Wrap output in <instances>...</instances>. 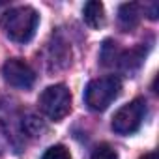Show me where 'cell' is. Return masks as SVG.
<instances>
[{
    "label": "cell",
    "mask_w": 159,
    "mask_h": 159,
    "mask_svg": "<svg viewBox=\"0 0 159 159\" xmlns=\"http://www.w3.org/2000/svg\"><path fill=\"white\" fill-rule=\"evenodd\" d=\"M140 159H157V153H155V152H148V153H144Z\"/></svg>",
    "instance_id": "cell-12"
},
{
    "label": "cell",
    "mask_w": 159,
    "mask_h": 159,
    "mask_svg": "<svg viewBox=\"0 0 159 159\" xmlns=\"http://www.w3.org/2000/svg\"><path fill=\"white\" fill-rule=\"evenodd\" d=\"M140 4H135V2H129V4H122L120 10H118V23L124 30H131L139 25L140 21Z\"/></svg>",
    "instance_id": "cell-7"
},
{
    "label": "cell",
    "mask_w": 159,
    "mask_h": 159,
    "mask_svg": "<svg viewBox=\"0 0 159 159\" xmlns=\"http://www.w3.org/2000/svg\"><path fill=\"white\" fill-rule=\"evenodd\" d=\"M144 56H146V49L142 45H139V47H135L131 51H120L118 43H114L112 39H107L103 43V47H101L103 66L118 67V69H124V71H129V73L139 69Z\"/></svg>",
    "instance_id": "cell-4"
},
{
    "label": "cell",
    "mask_w": 159,
    "mask_h": 159,
    "mask_svg": "<svg viewBox=\"0 0 159 159\" xmlns=\"http://www.w3.org/2000/svg\"><path fill=\"white\" fill-rule=\"evenodd\" d=\"M23 129H25L28 135H32V137H38V135H41V133L45 131V125H43V122H41L38 116H34V114H28V116L23 120Z\"/></svg>",
    "instance_id": "cell-9"
},
{
    "label": "cell",
    "mask_w": 159,
    "mask_h": 159,
    "mask_svg": "<svg viewBox=\"0 0 159 159\" xmlns=\"http://www.w3.org/2000/svg\"><path fill=\"white\" fill-rule=\"evenodd\" d=\"M41 159H71V153L64 144H54V146L45 150Z\"/></svg>",
    "instance_id": "cell-10"
},
{
    "label": "cell",
    "mask_w": 159,
    "mask_h": 159,
    "mask_svg": "<svg viewBox=\"0 0 159 159\" xmlns=\"http://www.w3.org/2000/svg\"><path fill=\"white\" fill-rule=\"evenodd\" d=\"M39 15L30 6H17L8 10L0 19L2 32L15 43H28L38 28Z\"/></svg>",
    "instance_id": "cell-1"
},
{
    "label": "cell",
    "mask_w": 159,
    "mask_h": 159,
    "mask_svg": "<svg viewBox=\"0 0 159 159\" xmlns=\"http://www.w3.org/2000/svg\"><path fill=\"white\" fill-rule=\"evenodd\" d=\"M38 107L49 120L60 122L71 111V92H69V88L66 84L47 86L41 92L39 99H38Z\"/></svg>",
    "instance_id": "cell-3"
},
{
    "label": "cell",
    "mask_w": 159,
    "mask_h": 159,
    "mask_svg": "<svg viewBox=\"0 0 159 159\" xmlns=\"http://www.w3.org/2000/svg\"><path fill=\"white\" fill-rule=\"evenodd\" d=\"M92 159H120L118 152L111 146V144H99L96 146V150L92 152Z\"/></svg>",
    "instance_id": "cell-11"
},
{
    "label": "cell",
    "mask_w": 159,
    "mask_h": 159,
    "mask_svg": "<svg viewBox=\"0 0 159 159\" xmlns=\"http://www.w3.org/2000/svg\"><path fill=\"white\" fill-rule=\"evenodd\" d=\"M2 75H4V81L10 86L21 88V90H28L36 83V71L23 58H10V60H6L4 66H2Z\"/></svg>",
    "instance_id": "cell-6"
},
{
    "label": "cell",
    "mask_w": 159,
    "mask_h": 159,
    "mask_svg": "<svg viewBox=\"0 0 159 159\" xmlns=\"http://www.w3.org/2000/svg\"><path fill=\"white\" fill-rule=\"evenodd\" d=\"M122 92V81L116 75H105L88 83L84 90V103L94 112H103Z\"/></svg>",
    "instance_id": "cell-2"
},
{
    "label": "cell",
    "mask_w": 159,
    "mask_h": 159,
    "mask_svg": "<svg viewBox=\"0 0 159 159\" xmlns=\"http://www.w3.org/2000/svg\"><path fill=\"white\" fill-rule=\"evenodd\" d=\"M146 112H148L146 101L142 98H137V99H133L131 103L124 105L122 109H118L114 112L111 127L118 135H133L142 125V122L146 118Z\"/></svg>",
    "instance_id": "cell-5"
},
{
    "label": "cell",
    "mask_w": 159,
    "mask_h": 159,
    "mask_svg": "<svg viewBox=\"0 0 159 159\" xmlns=\"http://www.w3.org/2000/svg\"><path fill=\"white\" fill-rule=\"evenodd\" d=\"M83 19L90 28H99L105 25V6L98 0H90L84 4L83 10Z\"/></svg>",
    "instance_id": "cell-8"
}]
</instances>
